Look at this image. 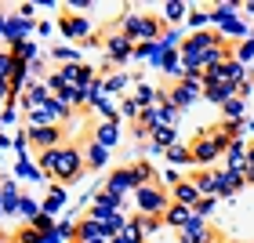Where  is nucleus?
Wrapping results in <instances>:
<instances>
[{"label":"nucleus","instance_id":"1","mask_svg":"<svg viewBox=\"0 0 254 243\" xmlns=\"http://www.w3.org/2000/svg\"><path fill=\"white\" fill-rule=\"evenodd\" d=\"M236 138L225 131V123L222 127H214V131H207V134H200L192 142V164H200V167H211L218 156H225V149L233 145Z\"/></svg>","mask_w":254,"mask_h":243},{"label":"nucleus","instance_id":"2","mask_svg":"<svg viewBox=\"0 0 254 243\" xmlns=\"http://www.w3.org/2000/svg\"><path fill=\"white\" fill-rule=\"evenodd\" d=\"M134 203L145 218H164L167 207H171V196L160 185H142V189H134Z\"/></svg>","mask_w":254,"mask_h":243},{"label":"nucleus","instance_id":"3","mask_svg":"<svg viewBox=\"0 0 254 243\" xmlns=\"http://www.w3.org/2000/svg\"><path fill=\"white\" fill-rule=\"evenodd\" d=\"M124 37L127 40H142V44H153V40H160V33H164V26H160V18H142V15H127L124 18Z\"/></svg>","mask_w":254,"mask_h":243},{"label":"nucleus","instance_id":"4","mask_svg":"<svg viewBox=\"0 0 254 243\" xmlns=\"http://www.w3.org/2000/svg\"><path fill=\"white\" fill-rule=\"evenodd\" d=\"M84 167H87V156L76 145H59V171H55V178L76 182V178H84Z\"/></svg>","mask_w":254,"mask_h":243},{"label":"nucleus","instance_id":"5","mask_svg":"<svg viewBox=\"0 0 254 243\" xmlns=\"http://www.w3.org/2000/svg\"><path fill=\"white\" fill-rule=\"evenodd\" d=\"M196 98H203V73H189V80H178V87L167 95L175 109H189Z\"/></svg>","mask_w":254,"mask_h":243},{"label":"nucleus","instance_id":"6","mask_svg":"<svg viewBox=\"0 0 254 243\" xmlns=\"http://www.w3.org/2000/svg\"><path fill=\"white\" fill-rule=\"evenodd\" d=\"M106 55H109V62H127V59H134V44L124 37V33H113V37H106Z\"/></svg>","mask_w":254,"mask_h":243},{"label":"nucleus","instance_id":"7","mask_svg":"<svg viewBox=\"0 0 254 243\" xmlns=\"http://www.w3.org/2000/svg\"><path fill=\"white\" fill-rule=\"evenodd\" d=\"M247 149H251V142H244V138H236V142L225 149L229 171H236V175H247V171H251V164H247Z\"/></svg>","mask_w":254,"mask_h":243},{"label":"nucleus","instance_id":"8","mask_svg":"<svg viewBox=\"0 0 254 243\" xmlns=\"http://www.w3.org/2000/svg\"><path fill=\"white\" fill-rule=\"evenodd\" d=\"M26 142L40 145V149H55L62 142V127H29L26 131Z\"/></svg>","mask_w":254,"mask_h":243},{"label":"nucleus","instance_id":"9","mask_svg":"<svg viewBox=\"0 0 254 243\" xmlns=\"http://www.w3.org/2000/svg\"><path fill=\"white\" fill-rule=\"evenodd\" d=\"M55 95H51V87L48 84H33V87H26V91H22V109H40V106H48V102H51Z\"/></svg>","mask_w":254,"mask_h":243},{"label":"nucleus","instance_id":"10","mask_svg":"<svg viewBox=\"0 0 254 243\" xmlns=\"http://www.w3.org/2000/svg\"><path fill=\"white\" fill-rule=\"evenodd\" d=\"M117 211H120V200H117V196H109V192L95 196V203H91V218H95V222H109Z\"/></svg>","mask_w":254,"mask_h":243},{"label":"nucleus","instance_id":"11","mask_svg":"<svg viewBox=\"0 0 254 243\" xmlns=\"http://www.w3.org/2000/svg\"><path fill=\"white\" fill-rule=\"evenodd\" d=\"M131 189H138V185H134V175H131V167L117 171V175L106 182V192H109V196H117V200H124V192H131Z\"/></svg>","mask_w":254,"mask_h":243},{"label":"nucleus","instance_id":"12","mask_svg":"<svg viewBox=\"0 0 254 243\" xmlns=\"http://www.w3.org/2000/svg\"><path fill=\"white\" fill-rule=\"evenodd\" d=\"M196 189H200V196H222V178H218V171H203V175H192L189 178Z\"/></svg>","mask_w":254,"mask_h":243},{"label":"nucleus","instance_id":"13","mask_svg":"<svg viewBox=\"0 0 254 243\" xmlns=\"http://www.w3.org/2000/svg\"><path fill=\"white\" fill-rule=\"evenodd\" d=\"M203 196H200V189H196L192 182H178L175 189H171V203H182V207H196Z\"/></svg>","mask_w":254,"mask_h":243},{"label":"nucleus","instance_id":"14","mask_svg":"<svg viewBox=\"0 0 254 243\" xmlns=\"http://www.w3.org/2000/svg\"><path fill=\"white\" fill-rule=\"evenodd\" d=\"M87 240H109V233H106V222L84 218V222L76 225V243H87Z\"/></svg>","mask_w":254,"mask_h":243},{"label":"nucleus","instance_id":"15","mask_svg":"<svg viewBox=\"0 0 254 243\" xmlns=\"http://www.w3.org/2000/svg\"><path fill=\"white\" fill-rule=\"evenodd\" d=\"M95 142H98L102 149H113V145L120 142V123H113V120L98 123V127H95Z\"/></svg>","mask_w":254,"mask_h":243},{"label":"nucleus","instance_id":"16","mask_svg":"<svg viewBox=\"0 0 254 243\" xmlns=\"http://www.w3.org/2000/svg\"><path fill=\"white\" fill-rule=\"evenodd\" d=\"M62 33L73 37V40H84L91 33V26H87V18H80V15H62Z\"/></svg>","mask_w":254,"mask_h":243},{"label":"nucleus","instance_id":"17","mask_svg":"<svg viewBox=\"0 0 254 243\" xmlns=\"http://www.w3.org/2000/svg\"><path fill=\"white\" fill-rule=\"evenodd\" d=\"M164 222H167L171 229H186V225L192 222V207H182V203H171V207H167V214H164Z\"/></svg>","mask_w":254,"mask_h":243},{"label":"nucleus","instance_id":"18","mask_svg":"<svg viewBox=\"0 0 254 243\" xmlns=\"http://www.w3.org/2000/svg\"><path fill=\"white\" fill-rule=\"evenodd\" d=\"M134 59L153 62V65H164V48H160V40H153V44H138V48H134Z\"/></svg>","mask_w":254,"mask_h":243},{"label":"nucleus","instance_id":"19","mask_svg":"<svg viewBox=\"0 0 254 243\" xmlns=\"http://www.w3.org/2000/svg\"><path fill=\"white\" fill-rule=\"evenodd\" d=\"M203 98H207V102H218V106H225L229 98H236V87H233V84H211V87H203Z\"/></svg>","mask_w":254,"mask_h":243},{"label":"nucleus","instance_id":"20","mask_svg":"<svg viewBox=\"0 0 254 243\" xmlns=\"http://www.w3.org/2000/svg\"><path fill=\"white\" fill-rule=\"evenodd\" d=\"M26 33H29V22L26 18H7L4 37L11 40V48H15V44H26Z\"/></svg>","mask_w":254,"mask_h":243},{"label":"nucleus","instance_id":"21","mask_svg":"<svg viewBox=\"0 0 254 243\" xmlns=\"http://www.w3.org/2000/svg\"><path fill=\"white\" fill-rule=\"evenodd\" d=\"M218 178H222V196H233L247 182V175H236V171H218Z\"/></svg>","mask_w":254,"mask_h":243},{"label":"nucleus","instance_id":"22","mask_svg":"<svg viewBox=\"0 0 254 243\" xmlns=\"http://www.w3.org/2000/svg\"><path fill=\"white\" fill-rule=\"evenodd\" d=\"M222 73H225V80H229V84H233V87H240V84H244V80H247V69L240 65L236 59H229V62L222 65Z\"/></svg>","mask_w":254,"mask_h":243},{"label":"nucleus","instance_id":"23","mask_svg":"<svg viewBox=\"0 0 254 243\" xmlns=\"http://www.w3.org/2000/svg\"><path fill=\"white\" fill-rule=\"evenodd\" d=\"M37 167L44 171V175H55V171H59V145H55V149H44L40 160H37Z\"/></svg>","mask_w":254,"mask_h":243},{"label":"nucleus","instance_id":"24","mask_svg":"<svg viewBox=\"0 0 254 243\" xmlns=\"http://www.w3.org/2000/svg\"><path fill=\"white\" fill-rule=\"evenodd\" d=\"M131 175H134V185L142 189V185H153V175H156V171L149 167V164H134V167H131Z\"/></svg>","mask_w":254,"mask_h":243},{"label":"nucleus","instance_id":"25","mask_svg":"<svg viewBox=\"0 0 254 243\" xmlns=\"http://www.w3.org/2000/svg\"><path fill=\"white\" fill-rule=\"evenodd\" d=\"M142 240H145V236H142V229H138V225L131 222V225H127V229H124L120 236H113L109 243H142Z\"/></svg>","mask_w":254,"mask_h":243},{"label":"nucleus","instance_id":"26","mask_svg":"<svg viewBox=\"0 0 254 243\" xmlns=\"http://www.w3.org/2000/svg\"><path fill=\"white\" fill-rule=\"evenodd\" d=\"M149 138H153L156 145H167V149H175V127H156V131L149 134Z\"/></svg>","mask_w":254,"mask_h":243},{"label":"nucleus","instance_id":"27","mask_svg":"<svg viewBox=\"0 0 254 243\" xmlns=\"http://www.w3.org/2000/svg\"><path fill=\"white\" fill-rule=\"evenodd\" d=\"M11 76H15V55L0 51V80H7V84H11Z\"/></svg>","mask_w":254,"mask_h":243},{"label":"nucleus","instance_id":"28","mask_svg":"<svg viewBox=\"0 0 254 243\" xmlns=\"http://www.w3.org/2000/svg\"><path fill=\"white\" fill-rule=\"evenodd\" d=\"M62 203H65V192H62V189H51V196L44 200V214H55V211H62Z\"/></svg>","mask_w":254,"mask_h":243},{"label":"nucleus","instance_id":"29","mask_svg":"<svg viewBox=\"0 0 254 243\" xmlns=\"http://www.w3.org/2000/svg\"><path fill=\"white\" fill-rule=\"evenodd\" d=\"M225 33H229V37H251V26H247V22H240V18H229L225 22Z\"/></svg>","mask_w":254,"mask_h":243},{"label":"nucleus","instance_id":"30","mask_svg":"<svg viewBox=\"0 0 254 243\" xmlns=\"http://www.w3.org/2000/svg\"><path fill=\"white\" fill-rule=\"evenodd\" d=\"M222 109H225V117H229V120H244V98H229Z\"/></svg>","mask_w":254,"mask_h":243},{"label":"nucleus","instance_id":"31","mask_svg":"<svg viewBox=\"0 0 254 243\" xmlns=\"http://www.w3.org/2000/svg\"><path fill=\"white\" fill-rule=\"evenodd\" d=\"M106 156H109V149H102L98 142L87 149V164H91V167H102V164H106Z\"/></svg>","mask_w":254,"mask_h":243},{"label":"nucleus","instance_id":"32","mask_svg":"<svg viewBox=\"0 0 254 243\" xmlns=\"http://www.w3.org/2000/svg\"><path fill=\"white\" fill-rule=\"evenodd\" d=\"M167 160H171V164H189V160H192V149L175 145V149H167Z\"/></svg>","mask_w":254,"mask_h":243},{"label":"nucleus","instance_id":"33","mask_svg":"<svg viewBox=\"0 0 254 243\" xmlns=\"http://www.w3.org/2000/svg\"><path fill=\"white\" fill-rule=\"evenodd\" d=\"M124 87H127V76H124V73H117V76L106 80V95H120Z\"/></svg>","mask_w":254,"mask_h":243},{"label":"nucleus","instance_id":"34","mask_svg":"<svg viewBox=\"0 0 254 243\" xmlns=\"http://www.w3.org/2000/svg\"><path fill=\"white\" fill-rule=\"evenodd\" d=\"M178 40H182V33H178V29H164V33H160V48H164V51H171Z\"/></svg>","mask_w":254,"mask_h":243},{"label":"nucleus","instance_id":"35","mask_svg":"<svg viewBox=\"0 0 254 243\" xmlns=\"http://www.w3.org/2000/svg\"><path fill=\"white\" fill-rule=\"evenodd\" d=\"M211 211H214V200H211V196H203V200L192 207V214H196V218H203V222L211 218Z\"/></svg>","mask_w":254,"mask_h":243},{"label":"nucleus","instance_id":"36","mask_svg":"<svg viewBox=\"0 0 254 243\" xmlns=\"http://www.w3.org/2000/svg\"><path fill=\"white\" fill-rule=\"evenodd\" d=\"M251 55H254V37H247V40H244V48L236 51V62H240V65L251 62Z\"/></svg>","mask_w":254,"mask_h":243},{"label":"nucleus","instance_id":"37","mask_svg":"<svg viewBox=\"0 0 254 243\" xmlns=\"http://www.w3.org/2000/svg\"><path fill=\"white\" fill-rule=\"evenodd\" d=\"M18 211H22V214H26V218H29V222H33V218H37V214H40V207H37V203H33V200H26V196H22V200H18Z\"/></svg>","mask_w":254,"mask_h":243},{"label":"nucleus","instance_id":"38","mask_svg":"<svg viewBox=\"0 0 254 243\" xmlns=\"http://www.w3.org/2000/svg\"><path fill=\"white\" fill-rule=\"evenodd\" d=\"M33 229H37V233H55L51 229V214H37L33 218Z\"/></svg>","mask_w":254,"mask_h":243},{"label":"nucleus","instance_id":"39","mask_svg":"<svg viewBox=\"0 0 254 243\" xmlns=\"http://www.w3.org/2000/svg\"><path fill=\"white\" fill-rule=\"evenodd\" d=\"M120 113H124V117H142V106H138L134 98H127L124 106H120Z\"/></svg>","mask_w":254,"mask_h":243},{"label":"nucleus","instance_id":"40","mask_svg":"<svg viewBox=\"0 0 254 243\" xmlns=\"http://www.w3.org/2000/svg\"><path fill=\"white\" fill-rule=\"evenodd\" d=\"M18 240H22V243H44V233H37V229L29 225V229H26V233H22Z\"/></svg>","mask_w":254,"mask_h":243},{"label":"nucleus","instance_id":"41","mask_svg":"<svg viewBox=\"0 0 254 243\" xmlns=\"http://www.w3.org/2000/svg\"><path fill=\"white\" fill-rule=\"evenodd\" d=\"M37 171H40V167H33V164H18V175H22V178H33V182H37V178H40Z\"/></svg>","mask_w":254,"mask_h":243},{"label":"nucleus","instance_id":"42","mask_svg":"<svg viewBox=\"0 0 254 243\" xmlns=\"http://www.w3.org/2000/svg\"><path fill=\"white\" fill-rule=\"evenodd\" d=\"M182 15H186V7H182V4H171L167 7V18H182Z\"/></svg>","mask_w":254,"mask_h":243},{"label":"nucleus","instance_id":"43","mask_svg":"<svg viewBox=\"0 0 254 243\" xmlns=\"http://www.w3.org/2000/svg\"><path fill=\"white\" fill-rule=\"evenodd\" d=\"M0 120H4V123H11V120H15V106H7L4 113H0Z\"/></svg>","mask_w":254,"mask_h":243},{"label":"nucleus","instance_id":"44","mask_svg":"<svg viewBox=\"0 0 254 243\" xmlns=\"http://www.w3.org/2000/svg\"><path fill=\"white\" fill-rule=\"evenodd\" d=\"M4 29H7V18H4V15H0V33H4Z\"/></svg>","mask_w":254,"mask_h":243},{"label":"nucleus","instance_id":"45","mask_svg":"<svg viewBox=\"0 0 254 243\" xmlns=\"http://www.w3.org/2000/svg\"><path fill=\"white\" fill-rule=\"evenodd\" d=\"M0 214H7V207H4V196H0Z\"/></svg>","mask_w":254,"mask_h":243},{"label":"nucleus","instance_id":"46","mask_svg":"<svg viewBox=\"0 0 254 243\" xmlns=\"http://www.w3.org/2000/svg\"><path fill=\"white\" fill-rule=\"evenodd\" d=\"M247 182H254V167H251V171H247Z\"/></svg>","mask_w":254,"mask_h":243},{"label":"nucleus","instance_id":"47","mask_svg":"<svg viewBox=\"0 0 254 243\" xmlns=\"http://www.w3.org/2000/svg\"><path fill=\"white\" fill-rule=\"evenodd\" d=\"M87 243H109V240H87Z\"/></svg>","mask_w":254,"mask_h":243},{"label":"nucleus","instance_id":"48","mask_svg":"<svg viewBox=\"0 0 254 243\" xmlns=\"http://www.w3.org/2000/svg\"><path fill=\"white\" fill-rule=\"evenodd\" d=\"M0 243H7V240H4V236H0Z\"/></svg>","mask_w":254,"mask_h":243}]
</instances>
